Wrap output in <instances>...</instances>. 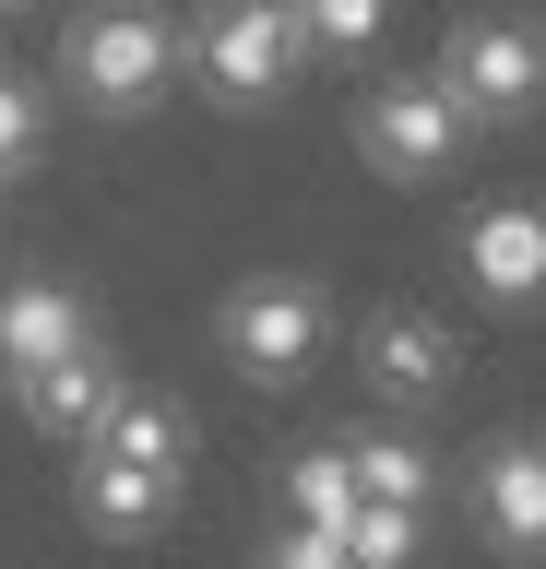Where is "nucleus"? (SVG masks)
<instances>
[{
	"label": "nucleus",
	"mask_w": 546,
	"mask_h": 569,
	"mask_svg": "<svg viewBox=\"0 0 546 569\" xmlns=\"http://www.w3.org/2000/svg\"><path fill=\"white\" fill-rule=\"evenodd\" d=\"M190 83V12L179 0H72L48 36V96L83 107L96 131H143Z\"/></svg>",
	"instance_id": "f257e3e1"
},
{
	"label": "nucleus",
	"mask_w": 546,
	"mask_h": 569,
	"mask_svg": "<svg viewBox=\"0 0 546 569\" xmlns=\"http://www.w3.org/2000/svg\"><path fill=\"white\" fill-rule=\"evenodd\" d=\"M215 356L238 391H309V368L332 356V284L297 261H261L215 297Z\"/></svg>",
	"instance_id": "f03ea898"
},
{
	"label": "nucleus",
	"mask_w": 546,
	"mask_h": 569,
	"mask_svg": "<svg viewBox=\"0 0 546 569\" xmlns=\"http://www.w3.org/2000/svg\"><path fill=\"white\" fill-rule=\"evenodd\" d=\"M475 142H487V131L451 107L439 71H368L357 96H345V154H357L380 190H439Z\"/></svg>",
	"instance_id": "7ed1b4c3"
},
{
	"label": "nucleus",
	"mask_w": 546,
	"mask_h": 569,
	"mask_svg": "<svg viewBox=\"0 0 546 569\" xmlns=\"http://www.w3.org/2000/svg\"><path fill=\"white\" fill-rule=\"evenodd\" d=\"M297 71H309V36H297L286 0H202V12H190V83H202L226 119L286 107Z\"/></svg>",
	"instance_id": "20e7f679"
},
{
	"label": "nucleus",
	"mask_w": 546,
	"mask_h": 569,
	"mask_svg": "<svg viewBox=\"0 0 546 569\" xmlns=\"http://www.w3.org/2000/svg\"><path fill=\"white\" fill-rule=\"evenodd\" d=\"M428 71L451 83V107L475 131H535L546 119V24H523V12H451Z\"/></svg>",
	"instance_id": "39448f33"
},
{
	"label": "nucleus",
	"mask_w": 546,
	"mask_h": 569,
	"mask_svg": "<svg viewBox=\"0 0 546 569\" xmlns=\"http://www.w3.org/2000/svg\"><path fill=\"white\" fill-rule=\"evenodd\" d=\"M345 368H357L368 416L416 427V416H439V403L464 391V332H451L439 309H416V297H380V309L345 332Z\"/></svg>",
	"instance_id": "423d86ee"
},
{
	"label": "nucleus",
	"mask_w": 546,
	"mask_h": 569,
	"mask_svg": "<svg viewBox=\"0 0 546 569\" xmlns=\"http://www.w3.org/2000/svg\"><path fill=\"white\" fill-rule=\"evenodd\" d=\"M451 487H464V522L487 558H510V569L546 558V427H487L451 462Z\"/></svg>",
	"instance_id": "0eeeda50"
},
{
	"label": "nucleus",
	"mask_w": 546,
	"mask_h": 569,
	"mask_svg": "<svg viewBox=\"0 0 546 569\" xmlns=\"http://www.w3.org/2000/svg\"><path fill=\"white\" fill-rule=\"evenodd\" d=\"M108 345V309H96V284L60 273V261H0V391L48 380L60 356Z\"/></svg>",
	"instance_id": "6e6552de"
},
{
	"label": "nucleus",
	"mask_w": 546,
	"mask_h": 569,
	"mask_svg": "<svg viewBox=\"0 0 546 569\" xmlns=\"http://www.w3.org/2000/svg\"><path fill=\"white\" fill-rule=\"evenodd\" d=\"M451 273L475 284V309H546V190H487L451 213Z\"/></svg>",
	"instance_id": "1a4fd4ad"
},
{
	"label": "nucleus",
	"mask_w": 546,
	"mask_h": 569,
	"mask_svg": "<svg viewBox=\"0 0 546 569\" xmlns=\"http://www.w3.org/2000/svg\"><path fill=\"white\" fill-rule=\"evenodd\" d=\"M131 391V356H119V332L108 345H83V356H60L48 380H24V391H0L12 403V427L37 439V451H83L96 427H108V403Z\"/></svg>",
	"instance_id": "9d476101"
},
{
	"label": "nucleus",
	"mask_w": 546,
	"mask_h": 569,
	"mask_svg": "<svg viewBox=\"0 0 546 569\" xmlns=\"http://www.w3.org/2000/svg\"><path fill=\"white\" fill-rule=\"evenodd\" d=\"M332 439H345V462H357V498H380V510H428V522H439V487H451V462L428 451V427L357 416V427H332Z\"/></svg>",
	"instance_id": "9b49d317"
},
{
	"label": "nucleus",
	"mask_w": 546,
	"mask_h": 569,
	"mask_svg": "<svg viewBox=\"0 0 546 569\" xmlns=\"http://www.w3.org/2000/svg\"><path fill=\"white\" fill-rule=\"evenodd\" d=\"M368 498H357V462H345V439H297L286 462H274V522L297 533H332L345 546V522H357Z\"/></svg>",
	"instance_id": "f8f14e48"
},
{
	"label": "nucleus",
	"mask_w": 546,
	"mask_h": 569,
	"mask_svg": "<svg viewBox=\"0 0 546 569\" xmlns=\"http://www.w3.org/2000/svg\"><path fill=\"white\" fill-rule=\"evenodd\" d=\"M48 142H60V96H48V71L0 60V190H24L48 167Z\"/></svg>",
	"instance_id": "ddd939ff"
},
{
	"label": "nucleus",
	"mask_w": 546,
	"mask_h": 569,
	"mask_svg": "<svg viewBox=\"0 0 546 569\" xmlns=\"http://www.w3.org/2000/svg\"><path fill=\"white\" fill-rule=\"evenodd\" d=\"M297 36H309V60H368L380 36L404 24V0H286Z\"/></svg>",
	"instance_id": "4468645a"
},
{
	"label": "nucleus",
	"mask_w": 546,
	"mask_h": 569,
	"mask_svg": "<svg viewBox=\"0 0 546 569\" xmlns=\"http://www.w3.org/2000/svg\"><path fill=\"white\" fill-rule=\"evenodd\" d=\"M345 569H428V510H380L368 498L345 522Z\"/></svg>",
	"instance_id": "2eb2a0df"
},
{
	"label": "nucleus",
	"mask_w": 546,
	"mask_h": 569,
	"mask_svg": "<svg viewBox=\"0 0 546 569\" xmlns=\"http://www.w3.org/2000/svg\"><path fill=\"white\" fill-rule=\"evenodd\" d=\"M250 569H345V546H332V533H297V522H274Z\"/></svg>",
	"instance_id": "dca6fc26"
},
{
	"label": "nucleus",
	"mask_w": 546,
	"mask_h": 569,
	"mask_svg": "<svg viewBox=\"0 0 546 569\" xmlns=\"http://www.w3.org/2000/svg\"><path fill=\"white\" fill-rule=\"evenodd\" d=\"M12 12H24V0H0V36H12Z\"/></svg>",
	"instance_id": "f3484780"
},
{
	"label": "nucleus",
	"mask_w": 546,
	"mask_h": 569,
	"mask_svg": "<svg viewBox=\"0 0 546 569\" xmlns=\"http://www.w3.org/2000/svg\"><path fill=\"white\" fill-rule=\"evenodd\" d=\"M0 202H12V190H0Z\"/></svg>",
	"instance_id": "a211bd4d"
}]
</instances>
